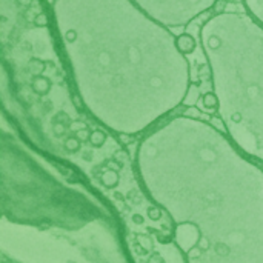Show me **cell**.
<instances>
[{
    "mask_svg": "<svg viewBox=\"0 0 263 263\" xmlns=\"http://www.w3.org/2000/svg\"><path fill=\"white\" fill-rule=\"evenodd\" d=\"M52 12L79 97L102 125L137 134L185 102L186 55L133 0H54Z\"/></svg>",
    "mask_w": 263,
    "mask_h": 263,
    "instance_id": "6da1fadb",
    "label": "cell"
},
{
    "mask_svg": "<svg viewBox=\"0 0 263 263\" xmlns=\"http://www.w3.org/2000/svg\"><path fill=\"white\" fill-rule=\"evenodd\" d=\"M213 91L227 133L253 156L263 154V26L247 11H223L200 28Z\"/></svg>",
    "mask_w": 263,
    "mask_h": 263,
    "instance_id": "7a4b0ae2",
    "label": "cell"
},
{
    "mask_svg": "<svg viewBox=\"0 0 263 263\" xmlns=\"http://www.w3.org/2000/svg\"><path fill=\"white\" fill-rule=\"evenodd\" d=\"M156 22L170 29L185 28L203 12L210 11L217 0H133Z\"/></svg>",
    "mask_w": 263,
    "mask_h": 263,
    "instance_id": "3957f363",
    "label": "cell"
},
{
    "mask_svg": "<svg viewBox=\"0 0 263 263\" xmlns=\"http://www.w3.org/2000/svg\"><path fill=\"white\" fill-rule=\"evenodd\" d=\"M176 45H177V49L185 55L193 54L197 49L196 37L193 34H188V32H182L179 35H176Z\"/></svg>",
    "mask_w": 263,
    "mask_h": 263,
    "instance_id": "277c9868",
    "label": "cell"
},
{
    "mask_svg": "<svg viewBox=\"0 0 263 263\" xmlns=\"http://www.w3.org/2000/svg\"><path fill=\"white\" fill-rule=\"evenodd\" d=\"M245 11L263 26V0H242Z\"/></svg>",
    "mask_w": 263,
    "mask_h": 263,
    "instance_id": "5b68a950",
    "label": "cell"
},
{
    "mask_svg": "<svg viewBox=\"0 0 263 263\" xmlns=\"http://www.w3.org/2000/svg\"><path fill=\"white\" fill-rule=\"evenodd\" d=\"M199 105H200L202 109L206 111V112H216V111H219V108H220L219 97H217V94H216L214 91L205 92V94L200 97V103H199Z\"/></svg>",
    "mask_w": 263,
    "mask_h": 263,
    "instance_id": "8992f818",
    "label": "cell"
},
{
    "mask_svg": "<svg viewBox=\"0 0 263 263\" xmlns=\"http://www.w3.org/2000/svg\"><path fill=\"white\" fill-rule=\"evenodd\" d=\"M94 148H102L103 145H105V142H106V134L103 133V131H100V129H94V131H91V134H89V140H88Z\"/></svg>",
    "mask_w": 263,
    "mask_h": 263,
    "instance_id": "52a82bcc",
    "label": "cell"
},
{
    "mask_svg": "<svg viewBox=\"0 0 263 263\" xmlns=\"http://www.w3.org/2000/svg\"><path fill=\"white\" fill-rule=\"evenodd\" d=\"M102 183L106 186V188H114V186H117V183H119V174L116 173V171H106L103 176H102Z\"/></svg>",
    "mask_w": 263,
    "mask_h": 263,
    "instance_id": "ba28073f",
    "label": "cell"
},
{
    "mask_svg": "<svg viewBox=\"0 0 263 263\" xmlns=\"http://www.w3.org/2000/svg\"><path fill=\"white\" fill-rule=\"evenodd\" d=\"M80 140L74 136V137H68L66 140H65V143H63V146H65V149L66 151H69V153H76V151H79L80 149Z\"/></svg>",
    "mask_w": 263,
    "mask_h": 263,
    "instance_id": "9c48e42d",
    "label": "cell"
},
{
    "mask_svg": "<svg viewBox=\"0 0 263 263\" xmlns=\"http://www.w3.org/2000/svg\"><path fill=\"white\" fill-rule=\"evenodd\" d=\"M146 214H148V217H149L151 220H154V222L160 220V217H162V211H160V208H157V206H154V205L148 206Z\"/></svg>",
    "mask_w": 263,
    "mask_h": 263,
    "instance_id": "30bf717a",
    "label": "cell"
},
{
    "mask_svg": "<svg viewBox=\"0 0 263 263\" xmlns=\"http://www.w3.org/2000/svg\"><path fill=\"white\" fill-rule=\"evenodd\" d=\"M89 131L88 129H79L77 133H76V137L80 140V142H83V140H89Z\"/></svg>",
    "mask_w": 263,
    "mask_h": 263,
    "instance_id": "8fae6325",
    "label": "cell"
},
{
    "mask_svg": "<svg viewBox=\"0 0 263 263\" xmlns=\"http://www.w3.org/2000/svg\"><path fill=\"white\" fill-rule=\"evenodd\" d=\"M148 263H165V259L159 254V253H153L148 257Z\"/></svg>",
    "mask_w": 263,
    "mask_h": 263,
    "instance_id": "7c38bea8",
    "label": "cell"
},
{
    "mask_svg": "<svg viewBox=\"0 0 263 263\" xmlns=\"http://www.w3.org/2000/svg\"><path fill=\"white\" fill-rule=\"evenodd\" d=\"M35 23H37V25H40V26L48 25V15H46L45 12H40V14L35 17Z\"/></svg>",
    "mask_w": 263,
    "mask_h": 263,
    "instance_id": "4fadbf2b",
    "label": "cell"
},
{
    "mask_svg": "<svg viewBox=\"0 0 263 263\" xmlns=\"http://www.w3.org/2000/svg\"><path fill=\"white\" fill-rule=\"evenodd\" d=\"M133 222H134L136 225H143V223H145V217L140 216V214H134V216H133Z\"/></svg>",
    "mask_w": 263,
    "mask_h": 263,
    "instance_id": "5bb4252c",
    "label": "cell"
}]
</instances>
